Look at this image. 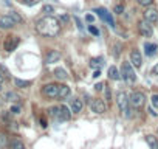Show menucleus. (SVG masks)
Masks as SVG:
<instances>
[{
    "mask_svg": "<svg viewBox=\"0 0 158 149\" xmlns=\"http://www.w3.org/2000/svg\"><path fill=\"white\" fill-rule=\"evenodd\" d=\"M95 13H98V16H99L104 22H107L110 27H115V20H113L112 14H110L106 8H96V10H95Z\"/></svg>",
    "mask_w": 158,
    "mask_h": 149,
    "instance_id": "9d476101",
    "label": "nucleus"
},
{
    "mask_svg": "<svg viewBox=\"0 0 158 149\" xmlns=\"http://www.w3.org/2000/svg\"><path fill=\"white\" fill-rule=\"evenodd\" d=\"M129 100H130V106L133 109H141L146 104V95L143 92H133L129 96Z\"/></svg>",
    "mask_w": 158,
    "mask_h": 149,
    "instance_id": "39448f33",
    "label": "nucleus"
},
{
    "mask_svg": "<svg viewBox=\"0 0 158 149\" xmlns=\"http://www.w3.org/2000/svg\"><path fill=\"white\" fill-rule=\"evenodd\" d=\"M14 86L19 87V89H25V87L31 86V81H25V79H19V78H16V79H14Z\"/></svg>",
    "mask_w": 158,
    "mask_h": 149,
    "instance_id": "393cba45",
    "label": "nucleus"
},
{
    "mask_svg": "<svg viewBox=\"0 0 158 149\" xmlns=\"http://www.w3.org/2000/svg\"><path fill=\"white\" fill-rule=\"evenodd\" d=\"M60 59V53L57 50H50L48 54L45 56V64H54Z\"/></svg>",
    "mask_w": 158,
    "mask_h": 149,
    "instance_id": "4468645a",
    "label": "nucleus"
},
{
    "mask_svg": "<svg viewBox=\"0 0 158 149\" xmlns=\"http://www.w3.org/2000/svg\"><path fill=\"white\" fill-rule=\"evenodd\" d=\"M23 5H28V6H33V5H37L39 0H20Z\"/></svg>",
    "mask_w": 158,
    "mask_h": 149,
    "instance_id": "c85d7f7f",
    "label": "nucleus"
},
{
    "mask_svg": "<svg viewBox=\"0 0 158 149\" xmlns=\"http://www.w3.org/2000/svg\"><path fill=\"white\" fill-rule=\"evenodd\" d=\"M136 2H138L141 6H149V5H152L153 0H136Z\"/></svg>",
    "mask_w": 158,
    "mask_h": 149,
    "instance_id": "7c9ffc66",
    "label": "nucleus"
},
{
    "mask_svg": "<svg viewBox=\"0 0 158 149\" xmlns=\"http://www.w3.org/2000/svg\"><path fill=\"white\" fill-rule=\"evenodd\" d=\"M0 90H2V86H0Z\"/></svg>",
    "mask_w": 158,
    "mask_h": 149,
    "instance_id": "49530a36",
    "label": "nucleus"
},
{
    "mask_svg": "<svg viewBox=\"0 0 158 149\" xmlns=\"http://www.w3.org/2000/svg\"><path fill=\"white\" fill-rule=\"evenodd\" d=\"M19 44H20V39H19L17 36H8V37L5 39V42H3V47H5V50H6L8 53H11V51H14V50L17 48Z\"/></svg>",
    "mask_w": 158,
    "mask_h": 149,
    "instance_id": "6e6552de",
    "label": "nucleus"
},
{
    "mask_svg": "<svg viewBox=\"0 0 158 149\" xmlns=\"http://www.w3.org/2000/svg\"><path fill=\"white\" fill-rule=\"evenodd\" d=\"M152 74H158V64L153 65V68H152Z\"/></svg>",
    "mask_w": 158,
    "mask_h": 149,
    "instance_id": "58836bf2",
    "label": "nucleus"
},
{
    "mask_svg": "<svg viewBox=\"0 0 158 149\" xmlns=\"http://www.w3.org/2000/svg\"><path fill=\"white\" fill-rule=\"evenodd\" d=\"M99 74H101V70H95V73H93V78H99Z\"/></svg>",
    "mask_w": 158,
    "mask_h": 149,
    "instance_id": "ea45409f",
    "label": "nucleus"
},
{
    "mask_svg": "<svg viewBox=\"0 0 158 149\" xmlns=\"http://www.w3.org/2000/svg\"><path fill=\"white\" fill-rule=\"evenodd\" d=\"M115 56H119V44L115 45Z\"/></svg>",
    "mask_w": 158,
    "mask_h": 149,
    "instance_id": "4c0bfd02",
    "label": "nucleus"
},
{
    "mask_svg": "<svg viewBox=\"0 0 158 149\" xmlns=\"http://www.w3.org/2000/svg\"><path fill=\"white\" fill-rule=\"evenodd\" d=\"M113 13H115V14H123V13H124V5H123V3H118V5L113 8Z\"/></svg>",
    "mask_w": 158,
    "mask_h": 149,
    "instance_id": "bb28decb",
    "label": "nucleus"
},
{
    "mask_svg": "<svg viewBox=\"0 0 158 149\" xmlns=\"http://www.w3.org/2000/svg\"><path fill=\"white\" fill-rule=\"evenodd\" d=\"M106 98H107V100L110 98V90H106Z\"/></svg>",
    "mask_w": 158,
    "mask_h": 149,
    "instance_id": "37998d69",
    "label": "nucleus"
},
{
    "mask_svg": "<svg viewBox=\"0 0 158 149\" xmlns=\"http://www.w3.org/2000/svg\"><path fill=\"white\" fill-rule=\"evenodd\" d=\"M42 11H44L47 16H51V14H53V11H54V8H53L51 5H45V6L42 8Z\"/></svg>",
    "mask_w": 158,
    "mask_h": 149,
    "instance_id": "a878e982",
    "label": "nucleus"
},
{
    "mask_svg": "<svg viewBox=\"0 0 158 149\" xmlns=\"http://www.w3.org/2000/svg\"><path fill=\"white\" fill-rule=\"evenodd\" d=\"M130 64L135 67V68H139L143 65V57H141V53L135 48L130 51Z\"/></svg>",
    "mask_w": 158,
    "mask_h": 149,
    "instance_id": "9b49d317",
    "label": "nucleus"
},
{
    "mask_svg": "<svg viewBox=\"0 0 158 149\" xmlns=\"http://www.w3.org/2000/svg\"><path fill=\"white\" fill-rule=\"evenodd\" d=\"M0 71L3 73V76H5V78H10V71H8V68H6L5 65H0Z\"/></svg>",
    "mask_w": 158,
    "mask_h": 149,
    "instance_id": "2f4dec72",
    "label": "nucleus"
},
{
    "mask_svg": "<svg viewBox=\"0 0 158 149\" xmlns=\"http://www.w3.org/2000/svg\"><path fill=\"white\" fill-rule=\"evenodd\" d=\"M85 20H87L89 23H93V20H95V17H93L92 14H87V16H85Z\"/></svg>",
    "mask_w": 158,
    "mask_h": 149,
    "instance_id": "e433bc0d",
    "label": "nucleus"
},
{
    "mask_svg": "<svg viewBox=\"0 0 158 149\" xmlns=\"http://www.w3.org/2000/svg\"><path fill=\"white\" fill-rule=\"evenodd\" d=\"M42 95L45 98H57L59 96V86L57 84H45L42 87Z\"/></svg>",
    "mask_w": 158,
    "mask_h": 149,
    "instance_id": "0eeeda50",
    "label": "nucleus"
},
{
    "mask_svg": "<svg viewBox=\"0 0 158 149\" xmlns=\"http://www.w3.org/2000/svg\"><path fill=\"white\" fill-rule=\"evenodd\" d=\"M156 50H158L156 44H150V42H146V44H144V51H146L147 56H155Z\"/></svg>",
    "mask_w": 158,
    "mask_h": 149,
    "instance_id": "a211bd4d",
    "label": "nucleus"
},
{
    "mask_svg": "<svg viewBox=\"0 0 158 149\" xmlns=\"http://www.w3.org/2000/svg\"><path fill=\"white\" fill-rule=\"evenodd\" d=\"M116 104L119 107L121 115H124L126 118H130L132 117V109H130L132 106H130V100H129V96H127L126 92H119L116 95Z\"/></svg>",
    "mask_w": 158,
    "mask_h": 149,
    "instance_id": "f03ea898",
    "label": "nucleus"
},
{
    "mask_svg": "<svg viewBox=\"0 0 158 149\" xmlns=\"http://www.w3.org/2000/svg\"><path fill=\"white\" fill-rule=\"evenodd\" d=\"M102 65H104V59L102 57H93V59H90V67L99 70Z\"/></svg>",
    "mask_w": 158,
    "mask_h": 149,
    "instance_id": "5701e85b",
    "label": "nucleus"
},
{
    "mask_svg": "<svg viewBox=\"0 0 158 149\" xmlns=\"http://www.w3.org/2000/svg\"><path fill=\"white\" fill-rule=\"evenodd\" d=\"M16 25V20L8 14V16H0V28L2 30H10Z\"/></svg>",
    "mask_w": 158,
    "mask_h": 149,
    "instance_id": "f8f14e48",
    "label": "nucleus"
},
{
    "mask_svg": "<svg viewBox=\"0 0 158 149\" xmlns=\"http://www.w3.org/2000/svg\"><path fill=\"white\" fill-rule=\"evenodd\" d=\"M138 31L143 37H152V34H153V28H152L150 22H147L146 19L138 22Z\"/></svg>",
    "mask_w": 158,
    "mask_h": 149,
    "instance_id": "423d86ee",
    "label": "nucleus"
},
{
    "mask_svg": "<svg viewBox=\"0 0 158 149\" xmlns=\"http://www.w3.org/2000/svg\"><path fill=\"white\" fill-rule=\"evenodd\" d=\"M121 76L127 83H135L136 81V73H135V68L130 64V61L129 62H123V65H121Z\"/></svg>",
    "mask_w": 158,
    "mask_h": 149,
    "instance_id": "20e7f679",
    "label": "nucleus"
},
{
    "mask_svg": "<svg viewBox=\"0 0 158 149\" xmlns=\"http://www.w3.org/2000/svg\"><path fill=\"white\" fill-rule=\"evenodd\" d=\"M36 30L39 34L45 36V37H54L59 34L60 31V25H59V20L53 16H45L42 17L40 20H37L36 23Z\"/></svg>",
    "mask_w": 158,
    "mask_h": 149,
    "instance_id": "f257e3e1",
    "label": "nucleus"
},
{
    "mask_svg": "<svg viewBox=\"0 0 158 149\" xmlns=\"http://www.w3.org/2000/svg\"><path fill=\"white\" fill-rule=\"evenodd\" d=\"M20 110H22V109H20V106H13L10 112H11V113H14V115H17V113H20Z\"/></svg>",
    "mask_w": 158,
    "mask_h": 149,
    "instance_id": "72a5a7b5",
    "label": "nucleus"
},
{
    "mask_svg": "<svg viewBox=\"0 0 158 149\" xmlns=\"http://www.w3.org/2000/svg\"><path fill=\"white\" fill-rule=\"evenodd\" d=\"M82 107H84V103H82V100H79V98H74V100H71L70 110H71L73 113H79V112L82 110Z\"/></svg>",
    "mask_w": 158,
    "mask_h": 149,
    "instance_id": "2eb2a0df",
    "label": "nucleus"
},
{
    "mask_svg": "<svg viewBox=\"0 0 158 149\" xmlns=\"http://www.w3.org/2000/svg\"><path fill=\"white\" fill-rule=\"evenodd\" d=\"M3 100H5V101L16 103V101H19V100H20V96H19L17 93H14V92H6V93H5V96H3Z\"/></svg>",
    "mask_w": 158,
    "mask_h": 149,
    "instance_id": "b1692460",
    "label": "nucleus"
},
{
    "mask_svg": "<svg viewBox=\"0 0 158 149\" xmlns=\"http://www.w3.org/2000/svg\"><path fill=\"white\" fill-rule=\"evenodd\" d=\"M50 117L56 118V121H67L71 117V110H68L65 106H57V107H51L50 109Z\"/></svg>",
    "mask_w": 158,
    "mask_h": 149,
    "instance_id": "7ed1b4c3",
    "label": "nucleus"
},
{
    "mask_svg": "<svg viewBox=\"0 0 158 149\" xmlns=\"http://www.w3.org/2000/svg\"><path fill=\"white\" fill-rule=\"evenodd\" d=\"M73 19H74V22H76V25H77V28H79V30H81V31H84V27H82V23H81V20H79V17H76V16H74Z\"/></svg>",
    "mask_w": 158,
    "mask_h": 149,
    "instance_id": "f704fd0d",
    "label": "nucleus"
},
{
    "mask_svg": "<svg viewBox=\"0 0 158 149\" xmlns=\"http://www.w3.org/2000/svg\"><path fill=\"white\" fill-rule=\"evenodd\" d=\"M68 95H70V87L65 86V84H59V96H57V98L64 100V98H67Z\"/></svg>",
    "mask_w": 158,
    "mask_h": 149,
    "instance_id": "6ab92c4d",
    "label": "nucleus"
},
{
    "mask_svg": "<svg viewBox=\"0 0 158 149\" xmlns=\"http://www.w3.org/2000/svg\"><path fill=\"white\" fill-rule=\"evenodd\" d=\"M109 78L113 79V81H119L123 76H121V70H118L115 65H110L109 67Z\"/></svg>",
    "mask_w": 158,
    "mask_h": 149,
    "instance_id": "dca6fc26",
    "label": "nucleus"
},
{
    "mask_svg": "<svg viewBox=\"0 0 158 149\" xmlns=\"http://www.w3.org/2000/svg\"><path fill=\"white\" fill-rule=\"evenodd\" d=\"M8 147H10L8 135L5 132H0V149H8Z\"/></svg>",
    "mask_w": 158,
    "mask_h": 149,
    "instance_id": "412c9836",
    "label": "nucleus"
},
{
    "mask_svg": "<svg viewBox=\"0 0 158 149\" xmlns=\"http://www.w3.org/2000/svg\"><path fill=\"white\" fill-rule=\"evenodd\" d=\"M102 89H104V84L102 83H96L95 84V90L96 92H102Z\"/></svg>",
    "mask_w": 158,
    "mask_h": 149,
    "instance_id": "c9c22d12",
    "label": "nucleus"
},
{
    "mask_svg": "<svg viewBox=\"0 0 158 149\" xmlns=\"http://www.w3.org/2000/svg\"><path fill=\"white\" fill-rule=\"evenodd\" d=\"M3 78H5V76H3V73H2V71H0V83H2V81H3Z\"/></svg>",
    "mask_w": 158,
    "mask_h": 149,
    "instance_id": "c03bdc74",
    "label": "nucleus"
},
{
    "mask_svg": "<svg viewBox=\"0 0 158 149\" xmlns=\"http://www.w3.org/2000/svg\"><path fill=\"white\" fill-rule=\"evenodd\" d=\"M90 109H92V112H95V113H104L106 109H107V106H106V103H104L102 100L96 98V100H92V101H90Z\"/></svg>",
    "mask_w": 158,
    "mask_h": 149,
    "instance_id": "1a4fd4ad",
    "label": "nucleus"
},
{
    "mask_svg": "<svg viewBox=\"0 0 158 149\" xmlns=\"http://www.w3.org/2000/svg\"><path fill=\"white\" fill-rule=\"evenodd\" d=\"M10 149H25V144H23L22 140L14 138V140H11V143H10Z\"/></svg>",
    "mask_w": 158,
    "mask_h": 149,
    "instance_id": "4be33fe9",
    "label": "nucleus"
},
{
    "mask_svg": "<svg viewBox=\"0 0 158 149\" xmlns=\"http://www.w3.org/2000/svg\"><path fill=\"white\" fill-rule=\"evenodd\" d=\"M40 126H42V127H47V121H45L44 118H40Z\"/></svg>",
    "mask_w": 158,
    "mask_h": 149,
    "instance_id": "79ce46f5",
    "label": "nucleus"
},
{
    "mask_svg": "<svg viewBox=\"0 0 158 149\" xmlns=\"http://www.w3.org/2000/svg\"><path fill=\"white\" fill-rule=\"evenodd\" d=\"M146 141L150 146V149H158V138L155 135H146Z\"/></svg>",
    "mask_w": 158,
    "mask_h": 149,
    "instance_id": "aec40b11",
    "label": "nucleus"
},
{
    "mask_svg": "<svg viewBox=\"0 0 158 149\" xmlns=\"http://www.w3.org/2000/svg\"><path fill=\"white\" fill-rule=\"evenodd\" d=\"M144 19H146L147 22H150V23L158 22V11L153 10V8H147V10L144 11Z\"/></svg>",
    "mask_w": 158,
    "mask_h": 149,
    "instance_id": "ddd939ff",
    "label": "nucleus"
},
{
    "mask_svg": "<svg viewBox=\"0 0 158 149\" xmlns=\"http://www.w3.org/2000/svg\"><path fill=\"white\" fill-rule=\"evenodd\" d=\"M89 31H90V34H93V36H99V30H98L96 27H93V25L89 27Z\"/></svg>",
    "mask_w": 158,
    "mask_h": 149,
    "instance_id": "c756f323",
    "label": "nucleus"
},
{
    "mask_svg": "<svg viewBox=\"0 0 158 149\" xmlns=\"http://www.w3.org/2000/svg\"><path fill=\"white\" fill-rule=\"evenodd\" d=\"M0 106H2V100H0Z\"/></svg>",
    "mask_w": 158,
    "mask_h": 149,
    "instance_id": "a18cd8bd",
    "label": "nucleus"
},
{
    "mask_svg": "<svg viewBox=\"0 0 158 149\" xmlns=\"http://www.w3.org/2000/svg\"><path fill=\"white\" fill-rule=\"evenodd\" d=\"M60 22H64V23H65V22H68V16H65V14H64V16L60 17Z\"/></svg>",
    "mask_w": 158,
    "mask_h": 149,
    "instance_id": "a19ab883",
    "label": "nucleus"
},
{
    "mask_svg": "<svg viewBox=\"0 0 158 149\" xmlns=\"http://www.w3.org/2000/svg\"><path fill=\"white\" fill-rule=\"evenodd\" d=\"M54 76H56V79H59V81H67L68 79V74H67V71L64 70V68H60V67H57V68H54Z\"/></svg>",
    "mask_w": 158,
    "mask_h": 149,
    "instance_id": "f3484780",
    "label": "nucleus"
},
{
    "mask_svg": "<svg viewBox=\"0 0 158 149\" xmlns=\"http://www.w3.org/2000/svg\"><path fill=\"white\" fill-rule=\"evenodd\" d=\"M152 106L158 109V93H155V95H152Z\"/></svg>",
    "mask_w": 158,
    "mask_h": 149,
    "instance_id": "473e14b6",
    "label": "nucleus"
},
{
    "mask_svg": "<svg viewBox=\"0 0 158 149\" xmlns=\"http://www.w3.org/2000/svg\"><path fill=\"white\" fill-rule=\"evenodd\" d=\"M10 16H11V17L16 20V23H20V22H22V17H20V16H19L16 11H11V13H10Z\"/></svg>",
    "mask_w": 158,
    "mask_h": 149,
    "instance_id": "cd10ccee",
    "label": "nucleus"
}]
</instances>
